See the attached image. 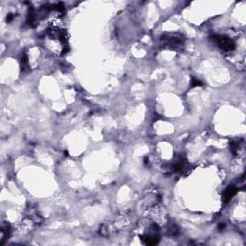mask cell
I'll return each instance as SVG.
<instances>
[{"label": "cell", "instance_id": "5b68a950", "mask_svg": "<svg viewBox=\"0 0 246 246\" xmlns=\"http://www.w3.org/2000/svg\"><path fill=\"white\" fill-rule=\"evenodd\" d=\"M202 85H203L202 82L200 81V80H198V79L194 78V77L191 78V87H197V86H202Z\"/></svg>", "mask_w": 246, "mask_h": 246}, {"label": "cell", "instance_id": "3957f363", "mask_svg": "<svg viewBox=\"0 0 246 246\" xmlns=\"http://www.w3.org/2000/svg\"><path fill=\"white\" fill-rule=\"evenodd\" d=\"M236 193V189L235 187H229L228 189L224 191V195H223V198H224V201L225 202H228L229 200H231L233 198V196Z\"/></svg>", "mask_w": 246, "mask_h": 246}, {"label": "cell", "instance_id": "8992f818", "mask_svg": "<svg viewBox=\"0 0 246 246\" xmlns=\"http://www.w3.org/2000/svg\"><path fill=\"white\" fill-rule=\"evenodd\" d=\"M224 228H225V223H220L218 225V229H219V230H223Z\"/></svg>", "mask_w": 246, "mask_h": 246}, {"label": "cell", "instance_id": "277c9868", "mask_svg": "<svg viewBox=\"0 0 246 246\" xmlns=\"http://www.w3.org/2000/svg\"><path fill=\"white\" fill-rule=\"evenodd\" d=\"M28 66V59H27V56L23 54L22 55V58H21V68L23 70H25V68H27Z\"/></svg>", "mask_w": 246, "mask_h": 246}, {"label": "cell", "instance_id": "6da1fadb", "mask_svg": "<svg viewBox=\"0 0 246 246\" xmlns=\"http://www.w3.org/2000/svg\"><path fill=\"white\" fill-rule=\"evenodd\" d=\"M162 44L171 48H179L185 43L184 37L180 34H165L161 37Z\"/></svg>", "mask_w": 246, "mask_h": 246}, {"label": "cell", "instance_id": "7a4b0ae2", "mask_svg": "<svg viewBox=\"0 0 246 246\" xmlns=\"http://www.w3.org/2000/svg\"><path fill=\"white\" fill-rule=\"evenodd\" d=\"M212 40H214V43L222 50H224V51H232V50H234L236 47L233 40L226 36L214 35L212 37Z\"/></svg>", "mask_w": 246, "mask_h": 246}]
</instances>
